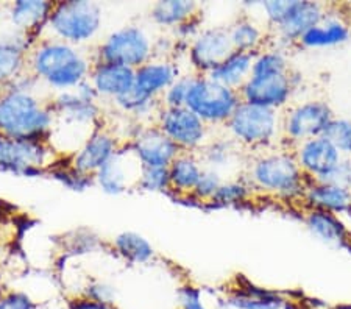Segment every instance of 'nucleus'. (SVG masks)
I'll return each mask as SVG.
<instances>
[{"label": "nucleus", "mask_w": 351, "mask_h": 309, "mask_svg": "<svg viewBox=\"0 0 351 309\" xmlns=\"http://www.w3.org/2000/svg\"><path fill=\"white\" fill-rule=\"evenodd\" d=\"M231 44L234 50L256 55L270 44L267 28L252 19L250 16H241L228 27Z\"/></svg>", "instance_id": "obj_28"}, {"label": "nucleus", "mask_w": 351, "mask_h": 309, "mask_svg": "<svg viewBox=\"0 0 351 309\" xmlns=\"http://www.w3.org/2000/svg\"><path fill=\"white\" fill-rule=\"evenodd\" d=\"M53 2L44 0H18L11 5L10 18L18 33H22L33 41H39L41 32L47 28Z\"/></svg>", "instance_id": "obj_24"}, {"label": "nucleus", "mask_w": 351, "mask_h": 309, "mask_svg": "<svg viewBox=\"0 0 351 309\" xmlns=\"http://www.w3.org/2000/svg\"><path fill=\"white\" fill-rule=\"evenodd\" d=\"M241 102L239 91L226 88L208 75L195 74L186 100V108L200 117L209 128H223Z\"/></svg>", "instance_id": "obj_7"}, {"label": "nucleus", "mask_w": 351, "mask_h": 309, "mask_svg": "<svg viewBox=\"0 0 351 309\" xmlns=\"http://www.w3.org/2000/svg\"><path fill=\"white\" fill-rule=\"evenodd\" d=\"M144 166L141 164L138 156L128 143L122 144L116 155L95 173V184L105 194L119 195L139 188L141 173Z\"/></svg>", "instance_id": "obj_14"}, {"label": "nucleus", "mask_w": 351, "mask_h": 309, "mask_svg": "<svg viewBox=\"0 0 351 309\" xmlns=\"http://www.w3.org/2000/svg\"><path fill=\"white\" fill-rule=\"evenodd\" d=\"M194 77V72H191V74H181L178 80L160 99L162 108H180V106H186V100H188V94Z\"/></svg>", "instance_id": "obj_40"}, {"label": "nucleus", "mask_w": 351, "mask_h": 309, "mask_svg": "<svg viewBox=\"0 0 351 309\" xmlns=\"http://www.w3.org/2000/svg\"><path fill=\"white\" fill-rule=\"evenodd\" d=\"M101 19H104V11L97 2H88V0L53 2L45 30L50 32L53 39L78 47L97 36Z\"/></svg>", "instance_id": "obj_6"}, {"label": "nucleus", "mask_w": 351, "mask_h": 309, "mask_svg": "<svg viewBox=\"0 0 351 309\" xmlns=\"http://www.w3.org/2000/svg\"><path fill=\"white\" fill-rule=\"evenodd\" d=\"M82 297H86V299L94 301L114 305L116 288L108 283H105V281H93V283H89L86 288H84V291L82 292Z\"/></svg>", "instance_id": "obj_41"}, {"label": "nucleus", "mask_w": 351, "mask_h": 309, "mask_svg": "<svg viewBox=\"0 0 351 309\" xmlns=\"http://www.w3.org/2000/svg\"><path fill=\"white\" fill-rule=\"evenodd\" d=\"M0 309H38V303L21 291H10L0 295Z\"/></svg>", "instance_id": "obj_42"}, {"label": "nucleus", "mask_w": 351, "mask_h": 309, "mask_svg": "<svg viewBox=\"0 0 351 309\" xmlns=\"http://www.w3.org/2000/svg\"><path fill=\"white\" fill-rule=\"evenodd\" d=\"M243 178L256 194L282 201H303L311 180L298 166L293 150L286 145L253 153Z\"/></svg>", "instance_id": "obj_1"}, {"label": "nucleus", "mask_w": 351, "mask_h": 309, "mask_svg": "<svg viewBox=\"0 0 351 309\" xmlns=\"http://www.w3.org/2000/svg\"><path fill=\"white\" fill-rule=\"evenodd\" d=\"M351 36V21L345 14L332 11V7L326 18L302 38L298 47L302 49H325L336 47L345 44Z\"/></svg>", "instance_id": "obj_23"}, {"label": "nucleus", "mask_w": 351, "mask_h": 309, "mask_svg": "<svg viewBox=\"0 0 351 309\" xmlns=\"http://www.w3.org/2000/svg\"><path fill=\"white\" fill-rule=\"evenodd\" d=\"M256 195L252 184L245 178L226 180L219 188L217 194L213 197V200L208 203V208H226V206H237L243 203H250L253 197Z\"/></svg>", "instance_id": "obj_34"}, {"label": "nucleus", "mask_w": 351, "mask_h": 309, "mask_svg": "<svg viewBox=\"0 0 351 309\" xmlns=\"http://www.w3.org/2000/svg\"><path fill=\"white\" fill-rule=\"evenodd\" d=\"M258 7L264 11L267 21L270 44L286 50L298 47L302 38L324 21L331 10V5L309 0H270L259 2Z\"/></svg>", "instance_id": "obj_4"}, {"label": "nucleus", "mask_w": 351, "mask_h": 309, "mask_svg": "<svg viewBox=\"0 0 351 309\" xmlns=\"http://www.w3.org/2000/svg\"><path fill=\"white\" fill-rule=\"evenodd\" d=\"M112 247L122 260L130 264H147L155 258V249L144 236L134 232H123L112 240Z\"/></svg>", "instance_id": "obj_32"}, {"label": "nucleus", "mask_w": 351, "mask_h": 309, "mask_svg": "<svg viewBox=\"0 0 351 309\" xmlns=\"http://www.w3.org/2000/svg\"><path fill=\"white\" fill-rule=\"evenodd\" d=\"M282 309H311V308H308L306 305H304L303 300L289 299V297H287L286 303H285V305H282Z\"/></svg>", "instance_id": "obj_46"}, {"label": "nucleus", "mask_w": 351, "mask_h": 309, "mask_svg": "<svg viewBox=\"0 0 351 309\" xmlns=\"http://www.w3.org/2000/svg\"><path fill=\"white\" fill-rule=\"evenodd\" d=\"M50 106H52L55 123H63L67 127L90 128V132H95L100 128L101 110L99 102L94 100H86L82 95L75 92V89L64 92H56L50 99Z\"/></svg>", "instance_id": "obj_17"}, {"label": "nucleus", "mask_w": 351, "mask_h": 309, "mask_svg": "<svg viewBox=\"0 0 351 309\" xmlns=\"http://www.w3.org/2000/svg\"><path fill=\"white\" fill-rule=\"evenodd\" d=\"M223 182L225 180L222 178V173L205 167L200 182H198L194 194L191 195L189 200L198 201L200 206H208V203L213 200V197L217 194V190L222 186Z\"/></svg>", "instance_id": "obj_37"}, {"label": "nucleus", "mask_w": 351, "mask_h": 309, "mask_svg": "<svg viewBox=\"0 0 351 309\" xmlns=\"http://www.w3.org/2000/svg\"><path fill=\"white\" fill-rule=\"evenodd\" d=\"M155 125L178 145L181 151L197 153L209 140L211 128L200 117L186 106L180 108H161Z\"/></svg>", "instance_id": "obj_12"}, {"label": "nucleus", "mask_w": 351, "mask_h": 309, "mask_svg": "<svg viewBox=\"0 0 351 309\" xmlns=\"http://www.w3.org/2000/svg\"><path fill=\"white\" fill-rule=\"evenodd\" d=\"M223 130L242 150L258 153L274 149L281 144V111L241 102Z\"/></svg>", "instance_id": "obj_5"}, {"label": "nucleus", "mask_w": 351, "mask_h": 309, "mask_svg": "<svg viewBox=\"0 0 351 309\" xmlns=\"http://www.w3.org/2000/svg\"><path fill=\"white\" fill-rule=\"evenodd\" d=\"M302 82V74L291 71L282 75L250 77L239 89L241 100L263 108L285 111L292 103L293 94Z\"/></svg>", "instance_id": "obj_11"}, {"label": "nucleus", "mask_w": 351, "mask_h": 309, "mask_svg": "<svg viewBox=\"0 0 351 309\" xmlns=\"http://www.w3.org/2000/svg\"><path fill=\"white\" fill-rule=\"evenodd\" d=\"M69 309H117L114 305H110V303H100L89 300L86 297L78 295L75 299H72L67 305Z\"/></svg>", "instance_id": "obj_45"}, {"label": "nucleus", "mask_w": 351, "mask_h": 309, "mask_svg": "<svg viewBox=\"0 0 351 309\" xmlns=\"http://www.w3.org/2000/svg\"><path fill=\"white\" fill-rule=\"evenodd\" d=\"M53 125L50 100H43L36 89L7 86L0 97V133L14 139L49 143Z\"/></svg>", "instance_id": "obj_3"}, {"label": "nucleus", "mask_w": 351, "mask_h": 309, "mask_svg": "<svg viewBox=\"0 0 351 309\" xmlns=\"http://www.w3.org/2000/svg\"><path fill=\"white\" fill-rule=\"evenodd\" d=\"M55 162V150L49 143L14 139L0 133V172L33 178L47 173Z\"/></svg>", "instance_id": "obj_9"}, {"label": "nucleus", "mask_w": 351, "mask_h": 309, "mask_svg": "<svg viewBox=\"0 0 351 309\" xmlns=\"http://www.w3.org/2000/svg\"><path fill=\"white\" fill-rule=\"evenodd\" d=\"M36 41L25 35L0 41V83L5 86L28 71V53Z\"/></svg>", "instance_id": "obj_26"}, {"label": "nucleus", "mask_w": 351, "mask_h": 309, "mask_svg": "<svg viewBox=\"0 0 351 309\" xmlns=\"http://www.w3.org/2000/svg\"><path fill=\"white\" fill-rule=\"evenodd\" d=\"M121 145L122 144H119L114 134L100 127L71 156L69 161L77 171L86 173V175L95 177V173L116 155V151Z\"/></svg>", "instance_id": "obj_18"}, {"label": "nucleus", "mask_w": 351, "mask_h": 309, "mask_svg": "<svg viewBox=\"0 0 351 309\" xmlns=\"http://www.w3.org/2000/svg\"><path fill=\"white\" fill-rule=\"evenodd\" d=\"M147 193H169L171 194V177L169 167H144L141 173L139 188Z\"/></svg>", "instance_id": "obj_39"}, {"label": "nucleus", "mask_w": 351, "mask_h": 309, "mask_svg": "<svg viewBox=\"0 0 351 309\" xmlns=\"http://www.w3.org/2000/svg\"><path fill=\"white\" fill-rule=\"evenodd\" d=\"M243 151L230 136L209 138L208 143L197 151L203 162V166L213 171L220 172L223 167L230 166L233 160Z\"/></svg>", "instance_id": "obj_31"}, {"label": "nucleus", "mask_w": 351, "mask_h": 309, "mask_svg": "<svg viewBox=\"0 0 351 309\" xmlns=\"http://www.w3.org/2000/svg\"><path fill=\"white\" fill-rule=\"evenodd\" d=\"M291 61H289L287 50L269 44L261 52L254 55L252 75L250 77H270V75H282L291 72Z\"/></svg>", "instance_id": "obj_33"}, {"label": "nucleus", "mask_w": 351, "mask_h": 309, "mask_svg": "<svg viewBox=\"0 0 351 309\" xmlns=\"http://www.w3.org/2000/svg\"><path fill=\"white\" fill-rule=\"evenodd\" d=\"M205 166L198 153L194 151H181L169 166V177H171V194L175 199L188 200L194 194L198 182L203 175Z\"/></svg>", "instance_id": "obj_25"}, {"label": "nucleus", "mask_w": 351, "mask_h": 309, "mask_svg": "<svg viewBox=\"0 0 351 309\" xmlns=\"http://www.w3.org/2000/svg\"><path fill=\"white\" fill-rule=\"evenodd\" d=\"M5 89H7V86H5L3 83H0V97H2L3 95V92H5Z\"/></svg>", "instance_id": "obj_48"}, {"label": "nucleus", "mask_w": 351, "mask_h": 309, "mask_svg": "<svg viewBox=\"0 0 351 309\" xmlns=\"http://www.w3.org/2000/svg\"><path fill=\"white\" fill-rule=\"evenodd\" d=\"M292 150L298 166L311 182H325L343 160V155L325 134L304 140Z\"/></svg>", "instance_id": "obj_15"}, {"label": "nucleus", "mask_w": 351, "mask_h": 309, "mask_svg": "<svg viewBox=\"0 0 351 309\" xmlns=\"http://www.w3.org/2000/svg\"><path fill=\"white\" fill-rule=\"evenodd\" d=\"M253 60V53L234 50V52L230 56H226L222 63H220L208 77L213 78L214 82L223 84L226 88L239 91L252 75Z\"/></svg>", "instance_id": "obj_29"}, {"label": "nucleus", "mask_w": 351, "mask_h": 309, "mask_svg": "<svg viewBox=\"0 0 351 309\" xmlns=\"http://www.w3.org/2000/svg\"><path fill=\"white\" fill-rule=\"evenodd\" d=\"M325 136L336 145L343 156L351 158V119L347 117H334Z\"/></svg>", "instance_id": "obj_38"}, {"label": "nucleus", "mask_w": 351, "mask_h": 309, "mask_svg": "<svg viewBox=\"0 0 351 309\" xmlns=\"http://www.w3.org/2000/svg\"><path fill=\"white\" fill-rule=\"evenodd\" d=\"M94 60L71 44L47 38L39 39L28 53V72L55 92L72 91L86 82Z\"/></svg>", "instance_id": "obj_2"}, {"label": "nucleus", "mask_w": 351, "mask_h": 309, "mask_svg": "<svg viewBox=\"0 0 351 309\" xmlns=\"http://www.w3.org/2000/svg\"><path fill=\"white\" fill-rule=\"evenodd\" d=\"M200 16V5L186 0H166L156 2L150 8V21L162 28H178L184 22Z\"/></svg>", "instance_id": "obj_30"}, {"label": "nucleus", "mask_w": 351, "mask_h": 309, "mask_svg": "<svg viewBox=\"0 0 351 309\" xmlns=\"http://www.w3.org/2000/svg\"><path fill=\"white\" fill-rule=\"evenodd\" d=\"M286 300L287 297L278 291L261 288L247 278H237L225 294L223 303L233 309H282Z\"/></svg>", "instance_id": "obj_20"}, {"label": "nucleus", "mask_w": 351, "mask_h": 309, "mask_svg": "<svg viewBox=\"0 0 351 309\" xmlns=\"http://www.w3.org/2000/svg\"><path fill=\"white\" fill-rule=\"evenodd\" d=\"M181 77L175 60H150L136 69L134 86L150 97L160 100L162 94Z\"/></svg>", "instance_id": "obj_21"}, {"label": "nucleus", "mask_w": 351, "mask_h": 309, "mask_svg": "<svg viewBox=\"0 0 351 309\" xmlns=\"http://www.w3.org/2000/svg\"><path fill=\"white\" fill-rule=\"evenodd\" d=\"M133 151L144 167H169L181 153V149L172 139H169L155 123L136 128L128 140Z\"/></svg>", "instance_id": "obj_16"}, {"label": "nucleus", "mask_w": 351, "mask_h": 309, "mask_svg": "<svg viewBox=\"0 0 351 309\" xmlns=\"http://www.w3.org/2000/svg\"><path fill=\"white\" fill-rule=\"evenodd\" d=\"M326 183H334L339 186L351 188V158L343 156V160L339 162L337 167L331 172V175L325 180Z\"/></svg>", "instance_id": "obj_44"}, {"label": "nucleus", "mask_w": 351, "mask_h": 309, "mask_svg": "<svg viewBox=\"0 0 351 309\" xmlns=\"http://www.w3.org/2000/svg\"><path fill=\"white\" fill-rule=\"evenodd\" d=\"M114 105L117 110L136 117L138 121L143 119V117H149L152 114H155L156 119L158 112L162 108L160 100L144 94L136 86L133 89H130L127 94H123L119 99H116Z\"/></svg>", "instance_id": "obj_35"}, {"label": "nucleus", "mask_w": 351, "mask_h": 309, "mask_svg": "<svg viewBox=\"0 0 351 309\" xmlns=\"http://www.w3.org/2000/svg\"><path fill=\"white\" fill-rule=\"evenodd\" d=\"M154 60V41L143 27L125 25L110 33L95 52L94 61L138 67Z\"/></svg>", "instance_id": "obj_10"}, {"label": "nucleus", "mask_w": 351, "mask_h": 309, "mask_svg": "<svg viewBox=\"0 0 351 309\" xmlns=\"http://www.w3.org/2000/svg\"><path fill=\"white\" fill-rule=\"evenodd\" d=\"M49 175L53 180H56L61 186H64L75 193H83V190L89 189L93 184H95V178L86 175L80 171H77L75 167L71 164V161L67 164H58V161L49 169Z\"/></svg>", "instance_id": "obj_36"}, {"label": "nucleus", "mask_w": 351, "mask_h": 309, "mask_svg": "<svg viewBox=\"0 0 351 309\" xmlns=\"http://www.w3.org/2000/svg\"><path fill=\"white\" fill-rule=\"evenodd\" d=\"M303 222L317 238L337 247H351V232L337 214L320 210H303Z\"/></svg>", "instance_id": "obj_27"}, {"label": "nucleus", "mask_w": 351, "mask_h": 309, "mask_svg": "<svg viewBox=\"0 0 351 309\" xmlns=\"http://www.w3.org/2000/svg\"><path fill=\"white\" fill-rule=\"evenodd\" d=\"M334 117L326 100L309 99L291 103L281 111V144L293 149L304 140L324 136Z\"/></svg>", "instance_id": "obj_8"}, {"label": "nucleus", "mask_w": 351, "mask_h": 309, "mask_svg": "<svg viewBox=\"0 0 351 309\" xmlns=\"http://www.w3.org/2000/svg\"><path fill=\"white\" fill-rule=\"evenodd\" d=\"M331 309H351V303H341V305H336Z\"/></svg>", "instance_id": "obj_47"}, {"label": "nucleus", "mask_w": 351, "mask_h": 309, "mask_svg": "<svg viewBox=\"0 0 351 309\" xmlns=\"http://www.w3.org/2000/svg\"><path fill=\"white\" fill-rule=\"evenodd\" d=\"M303 210H320L351 216V188L326 182H311L304 193Z\"/></svg>", "instance_id": "obj_22"}, {"label": "nucleus", "mask_w": 351, "mask_h": 309, "mask_svg": "<svg viewBox=\"0 0 351 309\" xmlns=\"http://www.w3.org/2000/svg\"><path fill=\"white\" fill-rule=\"evenodd\" d=\"M136 71L132 67L94 61L89 74V82L100 99H108L114 102L121 95L127 94L134 88Z\"/></svg>", "instance_id": "obj_19"}, {"label": "nucleus", "mask_w": 351, "mask_h": 309, "mask_svg": "<svg viewBox=\"0 0 351 309\" xmlns=\"http://www.w3.org/2000/svg\"><path fill=\"white\" fill-rule=\"evenodd\" d=\"M233 52L228 27H209L191 41L188 60L194 74L209 75Z\"/></svg>", "instance_id": "obj_13"}, {"label": "nucleus", "mask_w": 351, "mask_h": 309, "mask_svg": "<svg viewBox=\"0 0 351 309\" xmlns=\"http://www.w3.org/2000/svg\"><path fill=\"white\" fill-rule=\"evenodd\" d=\"M180 309H208L203 301V294L200 288L194 284H184L178 291Z\"/></svg>", "instance_id": "obj_43"}]
</instances>
